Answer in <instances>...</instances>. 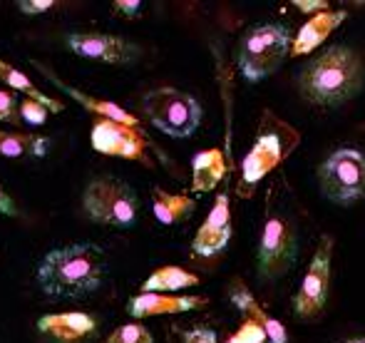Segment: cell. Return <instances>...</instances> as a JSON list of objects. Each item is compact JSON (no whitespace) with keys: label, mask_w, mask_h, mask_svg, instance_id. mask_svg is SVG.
Wrapping results in <instances>:
<instances>
[{"label":"cell","mask_w":365,"mask_h":343,"mask_svg":"<svg viewBox=\"0 0 365 343\" xmlns=\"http://www.w3.org/2000/svg\"><path fill=\"white\" fill-rule=\"evenodd\" d=\"M142 110L145 117L157 127L159 132L177 140H187L202 125L204 110L197 102V97L187 95L184 90L177 87H157L149 90L142 97Z\"/></svg>","instance_id":"6"},{"label":"cell","mask_w":365,"mask_h":343,"mask_svg":"<svg viewBox=\"0 0 365 343\" xmlns=\"http://www.w3.org/2000/svg\"><path fill=\"white\" fill-rule=\"evenodd\" d=\"M291 33L286 25H254L241 35L239 48H236L239 73L249 83H261L286 63V58L291 55Z\"/></svg>","instance_id":"4"},{"label":"cell","mask_w":365,"mask_h":343,"mask_svg":"<svg viewBox=\"0 0 365 343\" xmlns=\"http://www.w3.org/2000/svg\"><path fill=\"white\" fill-rule=\"evenodd\" d=\"M53 0H18V10L25 15H40L53 8Z\"/></svg>","instance_id":"28"},{"label":"cell","mask_w":365,"mask_h":343,"mask_svg":"<svg viewBox=\"0 0 365 343\" xmlns=\"http://www.w3.org/2000/svg\"><path fill=\"white\" fill-rule=\"evenodd\" d=\"M231 239V207H229V194H219L214 202L209 217L199 227L197 237L192 242V252L197 257H214V254L224 252V247Z\"/></svg>","instance_id":"12"},{"label":"cell","mask_w":365,"mask_h":343,"mask_svg":"<svg viewBox=\"0 0 365 343\" xmlns=\"http://www.w3.org/2000/svg\"><path fill=\"white\" fill-rule=\"evenodd\" d=\"M346 343H365V339H356V341H346Z\"/></svg>","instance_id":"32"},{"label":"cell","mask_w":365,"mask_h":343,"mask_svg":"<svg viewBox=\"0 0 365 343\" xmlns=\"http://www.w3.org/2000/svg\"><path fill=\"white\" fill-rule=\"evenodd\" d=\"M331 261H333V239L321 237L313 254L308 271L301 281V289L293 296V311L298 319L311 321L323 314V306L328 301V289H331Z\"/></svg>","instance_id":"9"},{"label":"cell","mask_w":365,"mask_h":343,"mask_svg":"<svg viewBox=\"0 0 365 343\" xmlns=\"http://www.w3.org/2000/svg\"><path fill=\"white\" fill-rule=\"evenodd\" d=\"M197 209V202L187 194H172L164 189H152V212L159 224L172 227V224H182Z\"/></svg>","instance_id":"19"},{"label":"cell","mask_w":365,"mask_h":343,"mask_svg":"<svg viewBox=\"0 0 365 343\" xmlns=\"http://www.w3.org/2000/svg\"><path fill=\"white\" fill-rule=\"evenodd\" d=\"M348 18V10H326V13H316L301 30H298L296 40L291 45V55L298 58V55H308L316 48H321L328 40V35Z\"/></svg>","instance_id":"17"},{"label":"cell","mask_w":365,"mask_h":343,"mask_svg":"<svg viewBox=\"0 0 365 343\" xmlns=\"http://www.w3.org/2000/svg\"><path fill=\"white\" fill-rule=\"evenodd\" d=\"M207 296H187V294H137L127 301V314L132 319H149V316L167 314H187V311L207 306Z\"/></svg>","instance_id":"14"},{"label":"cell","mask_w":365,"mask_h":343,"mask_svg":"<svg viewBox=\"0 0 365 343\" xmlns=\"http://www.w3.org/2000/svg\"><path fill=\"white\" fill-rule=\"evenodd\" d=\"M298 145H301V135H298L296 127L281 120L276 112L264 110L259 120V130H256V140L251 145L249 155L244 157V165H241L239 187L244 192L249 187H256L266 174L279 170Z\"/></svg>","instance_id":"3"},{"label":"cell","mask_w":365,"mask_h":343,"mask_svg":"<svg viewBox=\"0 0 365 343\" xmlns=\"http://www.w3.org/2000/svg\"><path fill=\"white\" fill-rule=\"evenodd\" d=\"M65 43L80 58L97 60V63H107V65H130L140 58V48L132 40L122 38V35L100 33V30L70 33L65 38Z\"/></svg>","instance_id":"11"},{"label":"cell","mask_w":365,"mask_h":343,"mask_svg":"<svg viewBox=\"0 0 365 343\" xmlns=\"http://www.w3.org/2000/svg\"><path fill=\"white\" fill-rule=\"evenodd\" d=\"M0 122L8 125H20V102L15 97V92L0 90Z\"/></svg>","instance_id":"25"},{"label":"cell","mask_w":365,"mask_h":343,"mask_svg":"<svg viewBox=\"0 0 365 343\" xmlns=\"http://www.w3.org/2000/svg\"><path fill=\"white\" fill-rule=\"evenodd\" d=\"M107 343H154V339L142 324H125L112 331Z\"/></svg>","instance_id":"23"},{"label":"cell","mask_w":365,"mask_h":343,"mask_svg":"<svg viewBox=\"0 0 365 343\" xmlns=\"http://www.w3.org/2000/svg\"><path fill=\"white\" fill-rule=\"evenodd\" d=\"M229 299L234 304V309L241 314V319H251V321H259L264 326L266 336H269V343H286L289 336H286V329L281 321H276L274 316H269L264 311V306L254 299L249 289H246L244 281H234L229 289Z\"/></svg>","instance_id":"16"},{"label":"cell","mask_w":365,"mask_h":343,"mask_svg":"<svg viewBox=\"0 0 365 343\" xmlns=\"http://www.w3.org/2000/svg\"><path fill=\"white\" fill-rule=\"evenodd\" d=\"M48 112H50L48 107L40 105V102H35V100H28V97L20 102V120L28 122V125H33V127L45 125V122H48Z\"/></svg>","instance_id":"26"},{"label":"cell","mask_w":365,"mask_h":343,"mask_svg":"<svg viewBox=\"0 0 365 343\" xmlns=\"http://www.w3.org/2000/svg\"><path fill=\"white\" fill-rule=\"evenodd\" d=\"M38 331L55 343H87L97 336V321L82 311L45 314L38 319Z\"/></svg>","instance_id":"13"},{"label":"cell","mask_w":365,"mask_h":343,"mask_svg":"<svg viewBox=\"0 0 365 343\" xmlns=\"http://www.w3.org/2000/svg\"><path fill=\"white\" fill-rule=\"evenodd\" d=\"M0 214H5V217H18V204L13 202V197H10L3 187H0Z\"/></svg>","instance_id":"31"},{"label":"cell","mask_w":365,"mask_h":343,"mask_svg":"<svg viewBox=\"0 0 365 343\" xmlns=\"http://www.w3.org/2000/svg\"><path fill=\"white\" fill-rule=\"evenodd\" d=\"M112 8H115V13L122 15V18H140V15H142V3H140V0H115V3H112Z\"/></svg>","instance_id":"27"},{"label":"cell","mask_w":365,"mask_h":343,"mask_svg":"<svg viewBox=\"0 0 365 343\" xmlns=\"http://www.w3.org/2000/svg\"><path fill=\"white\" fill-rule=\"evenodd\" d=\"M226 343H269V336H266L264 326L259 321L241 319V326L236 329L234 336H229Z\"/></svg>","instance_id":"24"},{"label":"cell","mask_w":365,"mask_h":343,"mask_svg":"<svg viewBox=\"0 0 365 343\" xmlns=\"http://www.w3.org/2000/svg\"><path fill=\"white\" fill-rule=\"evenodd\" d=\"M293 5H296L298 10H303V13H326L328 10V3L326 0H293Z\"/></svg>","instance_id":"30"},{"label":"cell","mask_w":365,"mask_h":343,"mask_svg":"<svg viewBox=\"0 0 365 343\" xmlns=\"http://www.w3.org/2000/svg\"><path fill=\"white\" fill-rule=\"evenodd\" d=\"M38 65V63H35ZM40 68V73L45 75V78L50 80L53 85H58L60 90L65 92V95H70L73 100L77 102V105H82L87 112H92L95 117H102V120H112V122H120V125H130V127H137V130H142L140 127V120H137L135 115H130V112L125 110V107H120V105H115V102H110V100H100V97H95V95H87V92H82V90H77V87L73 85H68L65 80H60L55 73H50L45 65H38Z\"/></svg>","instance_id":"15"},{"label":"cell","mask_w":365,"mask_h":343,"mask_svg":"<svg viewBox=\"0 0 365 343\" xmlns=\"http://www.w3.org/2000/svg\"><path fill=\"white\" fill-rule=\"evenodd\" d=\"M321 194L333 204H353L365 197V155L353 147L331 152L318 167Z\"/></svg>","instance_id":"8"},{"label":"cell","mask_w":365,"mask_h":343,"mask_svg":"<svg viewBox=\"0 0 365 343\" xmlns=\"http://www.w3.org/2000/svg\"><path fill=\"white\" fill-rule=\"evenodd\" d=\"M107 276V259L97 244H68L48 252L38 264V286L53 299H85L100 291Z\"/></svg>","instance_id":"1"},{"label":"cell","mask_w":365,"mask_h":343,"mask_svg":"<svg viewBox=\"0 0 365 343\" xmlns=\"http://www.w3.org/2000/svg\"><path fill=\"white\" fill-rule=\"evenodd\" d=\"M184 343H219L212 329H192L184 331Z\"/></svg>","instance_id":"29"},{"label":"cell","mask_w":365,"mask_h":343,"mask_svg":"<svg viewBox=\"0 0 365 343\" xmlns=\"http://www.w3.org/2000/svg\"><path fill=\"white\" fill-rule=\"evenodd\" d=\"M50 140L35 132H8L0 130V157H45Z\"/></svg>","instance_id":"21"},{"label":"cell","mask_w":365,"mask_h":343,"mask_svg":"<svg viewBox=\"0 0 365 343\" xmlns=\"http://www.w3.org/2000/svg\"><path fill=\"white\" fill-rule=\"evenodd\" d=\"M226 170H229V165H226V157L219 147L199 152L192 160V189L199 194L212 192L226 177Z\"/></svg>","instance_id":"18"},{"label":"cell","mask_w":365,"mask_h":343,"mask_svg":"<svg viewBox=\"0 0 365 343\" xmlns=\"http://www.w3.org/2000/svg\"><path fill=\"white\" fill-rule=\"evenodd\" d=\"M301 95L313 105L336 107L356 97L363 87V63L346 45L323 50L298 75Z\"/></svg>","instance_id":"2"},{"label":"cell","mask_w":365,"mask_h":343,"mask_svg":"<svg viewBox=\"0 0 365 343\" xmlns=\"http://www.w3.org/2000/svg\"><path fill=\"white\" fill-rule=\"evenodd\" d=\"M82 209L95 224L130 229L140 219V197L117 177H97L82 192Z\"/></svg>","instance_id":"5"},{"label":"cell","mask_w":365,"mask_h":343,"mask_svg":"<svg viewBox=\"0 0 365 343\" xmlns=\"http://www.w3.org/2000/svg\"><path fill=\"white\" fill-rule=\"evenodd\" d=\"M0 83L5 87H10V90L23 92L28 100H35V102H40V105H45L50 112H55V115L65 110L63 102L55 100V97H48L43 90H38V87L33 85V80H30L23 70H18L15 65H10L8 60H3V58H0Z\"/></svg>","instance_id":"20"},{"label":"cell","mask_w":365,"mask_h":343,"mask_svg":"<svg viewBox=\"0 0 365 343\" xmlns=\"http://www.w3.org/2000/svg\"><path fill=\"white\" fill-rule=\"evenodd\" d=\"M90 142H92V150L100 152V155L149 165L147 140H145V135H142V130H137V127L95 117L92 130H90Z\"/></svg>","instance_id":"10"},{"label":"cell","mask_w":365,"mask_h":343,"mask_svg":"<svg viewBox=\"0 0 365 343\" xmlns=\"http://www.w3.org/2000/svg\"><path fill=\"white\" fill-rule=\"evenodd\" d=\"M298 259V224L284 212H271L264 222L256 249L259 276L266 281L281 279L289 274L293 261Z\"/></svg>","instance_id":"7"},{"label":"cell","mask_w":365,"mask_h":343,"mask_svg":"<svg viewBox=\"0 0 365 343\" xmlns=\"http://www.w3.org/2000/svg\"><path fill=\"white\" fill-rule=\"evenodd\" d=\"M199 286V276L182 266H162L142 284L145 294H174V291Z\"/></svg>","instance_id":"22"}]
</instances>
